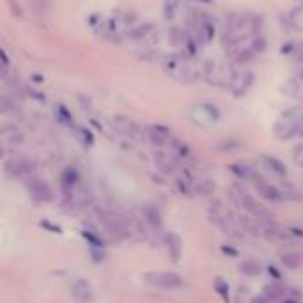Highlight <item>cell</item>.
<instances>
[{"mask_svg": "<svg viewBox=\"0 0 303 303\" xmlns=\"http://www.w3.org/2000/svg\"><path fill=\"white\" fill-rule=\"evenodd\" d=\"M144 280L158 289H181L185 285L183 277L174 271H149L144 275Z\"/></svg>", "mask_w": 303, "mask_h": 303, "instance_id": "cell-1", "label": "cell"}, {"mask_svg": "<svg viewBox=\"0 0 303 303\" xmlns=\"http://www.w3.org/2000/svg\"><path fill=\"white\" fill-rule=\"evenodd\" d=\"M233 199L236 202H238L239 206H241L243 210L245 211H248L250 215L254 216V218H257V220H268L271 218V215H270V211L266 210L264 206L262 204H259V202L254 199L252 195H248V193H245L243 190H234L233 191Z\"/></svg>", "mask_w": 303, "mask_h": 303, "instance_id": "cell-2", "label": "cell"}, {"mask_svg": "<svg viewBox=\"0 0 303 303\" xmlns=\"http://www.w3.org/2000/svg\"><path fill=\"white\" fill-rule=\"evenodd\" d=\"M210 216L225 234H234V224L233 218H231V213H229V210H225V206L222 202H213V206L210 208Z\"/></svg>", "mask_w": 303, "mask_h": 303, "instance_id": "cell-3", "label": "cell"}, {"mask_svg": "<svg viewBox=\"0 0 303 303\" xmlns=\"http://www.w3.org/2000/svg\"><path fill=\"white\" fill-rule=\"evenodd\" d=\"M27 186L36 201H39V202H51L53 201V191H51V188L48 186L47 181L38 179V177H30L27 183Z\"/></svg>", "mask_w": 303, "mask_h": 303, "instance_id": "cell-4", "label": "cell"}, {"mask_svg": "<svg viewBox=\"0 0 303 303\" xmlns=\"http://www.w3.org/2000/svg\"><path fill=\"white\" fill-rule=\"evenodd\" d=\"M5 172L13 177H25L32 174V163H28L23 158H11L4 165Z\"/></svg>", "mask_w": 303, "mask_h": 303, "instance_id": "cell-5", "label": "cell"}, {"mask_svg": "<svg viewBox=\"0 0 303 303\" xmlns=\"http://www.w3.org/2000/svg\"><path fill=\"white\" fill-rule=\"evenodd\" d=\"M165 248H167L168 256L174 262H177L183 256V241L176 233H165L163 236Z\"/></svg>", "mask_w": 303, "mask_h": 303, "instance_id": "cell-6", "label": "cell"}, {"mask_svg": "<svg viewBox=\"0 0 303 303\" xmlns=\"http://www.w3.org/2000/svg\"><path fill=\"white\" fill-rule=\"evenodd\" d=\"M71 291H73V296L78 303H93V289H91V284L87 280H76Z\"/></svg>", "mask_w": 303, "mask_h": 303, "instance_id": "cell-7", "label": "cell"}, {"mask_svg": "<svg viewBox=\"0 0 303 303\" xmlns=\"http://www.w3.org/2000/svg\"><path fill=\"white\" fill-rule=\"evenodd\" d=\"M257 190H259V193H261L262 197H264L266 201L270 202H282L285 199L284 191L279 190V188L271 186V185H268V183L264 181H257Z\"/></svg>", "mask_w": 303, "mask_h": 303, "instance_id": "cell-8", "label": "cell"}, {"mask_svg": "<svg viewBox=\"0 0 303 303\" xmlns=\"http://www.w3.org/2000/svg\"><path fill=\"white\" fill-rule=\"evenodd\" d=\"M114 128H116L119 133L126 137H131V139H137V133H139V128H137L135 122H131L130 119H124V117H116L112 121Z\"/></svg>", "mask_w": 303, "mask_h": 303, "instance_id": "cell-9", "label": "cell"}, {"mask_svg": "<svg viewBox=\"0 0 303 303\" xmlns=\"http://www.w3.org/2000/svg\"><path fill=\"white\" fill-rule=\"evenodd\" d=\"M142 213H144V220L151 225V227L158 229V231L162 229V218H160V213L154 206H144Z\"/></svg>", "mask_w": 303, "mask_h": 303, "instance_id": "cell-10", "label": "cell"}, {"mask_svg": "<svg viewBox=\"0 0 303 303\" xmlns=\"http://www.w3.org/2000/svg\"><path fill=\"white\" fill-rule=\"evenodd\" d=\"M302 259H303V256H300V254H296V252L280 254L282 264H284L285 268H289V270H298L300 266H302Z\"/></svg>", "mask_w": 303, "mask_h": 303, "instance_id": "cell-11", "label": "cell"}, {"mask_svg": "<svg viewBox=\"0 0 303 303\" xmlns=\"http://www.w3.org/2000/svg\"><path fill=\"white\" fill-rule=\"evenodd\" d=\"M285 293V287L280 284H270L266 285L264 291H262V296H264L266 302H275V300L282 298Z\"/></svg>", "mask_w": 303, "mask_h": 303, "instance_id": "cell-12", "label": "cell"}, {"mask_svg": "<svg viewBox=\"0 0 303 303\" xmlns=\"http://www.w3.org/2000/svg\"><path fill=\"white\" fill-rule=\"evenodd\" d=\"M239 270L248 277H254V275H261L262 271V266L259 264L257 261H252V259H247V261H243L239 264Z\"/></svg>", "mask_w": 303, "mask_h": 303, "instance_id": "cell-13", "label": "cell"}, {"mask_svg": "<svg viewBox=\"0 0 303 303\" xmlns=\"http://www.w3.org/2000/svg\"><path fill=\"white\" fill-rule=\"evenodd\" d=\"M147 137L151 139V142H154V144H158V145H165L168 140H170L167 131H162L160 128H149V130H147Z\"/></svg>", "mask_w": 303, "mask_h": 303, "instance_id": "cell-14", "label": "cell"}, {"mask_svg": "<svg viewBox=\"0 0 303 303\" xmlns=\"http://www.w3.org/2000/svg\"><path fill=\"white\" fill-rule=\"evenodd\" d=\"M264 160H266V165H268V167H270L271 170L277 174V176H285V167L280 163L279 160L271 158V156H264Z\"/></svg>", "mask_w": 303, "mask_h": 303, "instance_id": "cell-15", "label": "cell"}, {"mask_svg": "<svg viewBox=\"0 0 303 303\" xmlns=\"http://www.w3.org/2000/svg\"><path fill=\"white\" fill-rule=\"evenodd\" d=\"M215 287H216V293H218L225 302H229V284L227 282H225L224 279H216Z\"/></svg>", "mask_w": 303, "mask_h": 303, "instance_id": "cell-16", "label": "cell"}, {"mask_svg": "<svg viewBox=\"0 0 303 303\" xmlns=\"http://www.w3.org/2000/svg\"><path fill=\"white\" fill-rule=\"evenodd\" d=\"M250 303H266V300H264V296H257V298H254Z\"/></svg>", "mask_w": 303, "mask_h": 303, "instance_id": "cell-17", "label": "cell"}, {"mask_svg": "<svg viewBox=\"0 0 303 303\" xmlns=\"http://www.w3.org/2000/svg\"><path fill=\"white\" fill-rule=\"evenodd\" d=\"M280 303H285V300H284V302H280Z\"/></svg>", "mask_w": 303, "mask_h": 303, "instance_id": "cell-18", "label": "cell"}]
</instances>
